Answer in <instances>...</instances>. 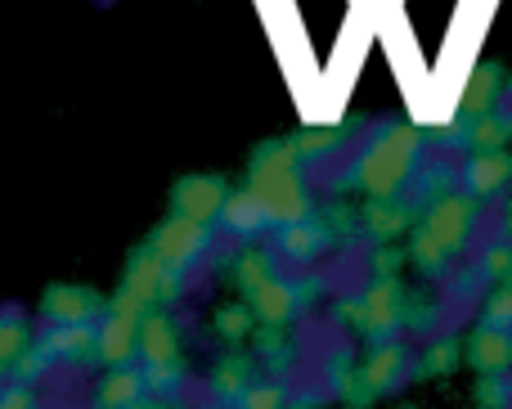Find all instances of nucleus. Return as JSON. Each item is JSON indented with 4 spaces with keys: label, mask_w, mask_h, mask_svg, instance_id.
<instances>
[{
    "label": "nucleus",
    "mask_w": 512,
    "mask_h": 409,
    "mask_svg": "<svg viewBox=\"0 0 512 409\" xmlns=\"http://www.w3.org/2000/svg\"><path fill=\"white\" fill-rule=\"evenodd\" d=\"M252 356L270 369L274 378H288V369L297 365V342L283 324H256L252 333Z\"/></svg>",
    "instance_id": "aec40b11"
},
{
    "label": "nucleus",
    "mask_w": 512,
    "mask_h": 409,
    "mask_svg": "<svg viewBox=\"0 0 512 409\" xmlns=\"http://www.w3.org/2000/svg\"><path fill=\"white\" fill-rule=\"evenodd\" d=\"M243 189H252L261 198L270 225H292L315 216V198H310L306 171H301V153L292 149V140H261L248 153V176H243Z\"/></svg>",
    "instance_id": "f257e3e1"
},
{
    "label": "nucleus",
    "mask_w": 512,
    "mask_h": 409,
    "mask_svg": "<svg viewBox=\"0 0 512 409\" xmlns=\"http://www.w3.org/2000/svg\"><path fill=\"white\" fill-rule=\"evenodd\" d=\"M292 284H297V297H301V311H306L310 302H319V297H324V275H301V279H292Z\"/></svg>",
    "instance_id": "f704fd0d"
},
{
    "label": "nucleus",
    "mask_w": 512,
    "mask_h": 409,
    "mask_svg": "<svg viewBox=\"0 0 512 409\" xmlns=\"http://www.w3.org/2000/svg\"><path fill=\"white\" fill-rule=\"evenodd\" d=\"M0 409H41L36 383H18V378H9V383L0 387Z\"/></svg>",
    "instance_id": "473e14b6"
},
{
    "label": "nucleus",
    "mask_w": 512,
    "mask_h": 409,
    "mask_svg": "<svg viewBox=\"0 0 512 409\" xmlns=\"http://www.w3.org/2000/svg\"><path fill=\"white\" fill-rule=\"evenodd\" d=\"M418 149H423V131L409 122H391L387 131H378L364 144V153L337 180V189H351L360 198H396L409 185V176H414Z\"/></svg>",
    "instance_id": "f03ea898"
},
{
    "label": "nucleus",
    "mask_w": 512,
    "mask_h": 409,
    "mask_svg": "<svg viewBox=\"0 0 512 409\" xmlns=\"http://www.w3.org/2000/svg\"><path fill=\"white\" fill-rule=\"evenodd\" d=\"M414 225V207L405 198H364L360 207V230L369 234L373 243H396L400 234Z\"/></svg>",
    "instance_id": "f3484780"
},
{
    "label": "nucleus",
    "mask_w": 512,
    "mask_h": 409,
    "mask_svg": "<svg viewBox=\"0 0 512 409\" xmlns=\"http://www.w3.org/2000/svg\"><path fill=\"white\" fill-rule=\"evenodd\" d=\"M454 365H459V342L441 338V342H432V347L423 351V360H418V374H423V378H441V374H450Z\"/></svg>",
    "instance_id": "c756f323"
},
{
    "label": "nucleus",
    "mask_w": 512,
    "mask_h": 409,
    "mask_svg": "<svg viewBox=\"0 0 512 409\" xmlns=\"http://www.w3.org/2000/svg\"><path fill=\"white\" fill-rule=\"evenodd\" d=\"M405 261H409V248H396V243H373V252H369L373 279H400Z\"/></svg>",
    "instance_id": "7c9ffc66"
},
{
    "label": "nucleus",
    "mask_w": 512,
    "mask_h": 409,
    "mask_svg": "<svg viewBox=\"0 0 512 409\" xmlns=\"http://www.w3.org/2000/svg\"><path fill=\"white\" fill-rule=\"evenodd\" d=\"M140 324H144V315L108 306V315L99 320V365L104 369L135 365L140 360Z\"/></svg>",
    "instance_id": "9d476101"
},
{
    "label": "nucleus",
    "mask_w": 512,
    "mask_h": 409,
    "mask_svg": "<svg viewBox=\"0 0 512 409\" xmlns=\"http://www.w3.org/2000/svg\"><path fill=\"white\" fill-rule=\"evenodd\" d=\"M234 189L225 185V176H216V171H189V176H180L176 185H171L167 203L176 216H189V221L198 225H216L225 212V203H230Z\"/></svg>",
    "instance_id": "0eeeda50"
},
{
    "label": "nucleus",
    "mask_w": 512,
    "mask_h": 409,
    "mask_svg": "<svg viewBox=\"0 0 512 409\" xmlns=\"http://www.w3.org/2000/svg\"><path fill=\"white\" fill-rule=\"evenodd\" d=\"M149 396V378L140 365H117L104 369V378L90 392V409H135Z\"/></svg>",
    "instance_id": "ddd939ff"
},
{
    "label": "nucleus",
    "mask_w": 512,
    "mask_h": 409,
    "mask_svg": "<svg viewBox=\"0 0 512 409\" xmlns=\"http://www.w3.org/2000/svg\"><path fill=\"white\" fill-rule=\"evenodd\" d=\"M221 225L225 230H234L239 239H256V234L270 225V216H265L261 198H256L252 189H234L230 203H225V212H221Z\"/></svg>",
    "instance_id": "5701e85b"
},
{
    "label": "nucleus",
    "mask_w": 512,
    "mask_h": 409,
    "mask_svg": "<svg viewBox=\"0 0 512 409\" xmlns=\"http://www.w3.org/2000/svg\"><path fill=\"white\" fill-rule=\"evenodd\" d=\"M45 324H99L108 315V297L90 284H72V279H59L41 293L36 302Z\"/></svg>",
    "instance_id": "6e6552de"
},
{
    "label": "nucleus",
    "mask_w": 512,
    "mask_h": 409,
    "mask_svg": "<svg viewBox=\"0 0 512 409\" xmlns=\"http://www.w3.org/2000/svg\"><path fill=\"white\" fill-rule=\"evenodd\" d=\"M499 90H504V72H499V63H477V72H472L468 90H463V117H486L490 108H495Z\"/></svg>",
    "instance_id": "a878e982"
},
{
    "label": "nucleus",
    "mask_w": 512,
    "mask_h": 409,
    "mask_svg": "<svg viewBox=\"0 0 512 409\" xmlns=\"http://www.w3.org/2000/svg\"><path fill=\"white\" fill-rule=\"evenodd\" d=\"M405 288L400 279H373L360 297H337L333 302V320L346 324L355 338L364 342H382L405 324Z\"/></svg>",
    "instance_id": "39448f33"
},
{
    "label": "nucleus",
    "mask_w": 512,
    "mask_h": 409,
    "mask_svg": "<svg viewBox=\"0 0 512 409\" xmlns=\"http://www.w3.org/2000/svg\"><path fill=\"white\" fill-rule=\"evenodd\" d=\"M472 230H477V194H445L436 198L423 212V221L414 225V239H409V261H414L423 275L445 270V261L459 257L468 248Z\"/></svg>",
    "instance_id": "7ed1b4c3"
},
{
    "label": "nucleus",
    "mask_w": 512,
    "mask_h": 409,
    "mask_svg": "<svg viewBox=\"0 0 512 409\" xmlns=\"http://www.w3.org/2000/svg\"><path fill=\"white\" fill-rule=\"evenodd\" d=\"M180 297H185V270L167 266V261L149 248V243H140V248H131V257H126L122 279H117L108 306H117V311H135V315H149V311H158V306H167V311H171Z\"/></svg>",
    "instance_id": "20e7f679"
},
{
    "label": "nucleus",
    "mask_w": 512,
    "mask_h": 409,
    "mask_svg": "<svg viewBox=\"0 0 512 409\" xmlns=\"http://www.w3.org/2000/svg\"><path fill=\"white\" fill-rule=\"evenodd\" d=\"M346 131H351L346 122H306L297 135H288V140H292V149L301 153V162H310V158H328L333 149H342Z\"/></svg>",
    "instance_id": "393cba45"
},
{
    "label": "nucleus",
    "mask_w": 512,
    "mask_h": 409,
    "mask_svg": "<svg viewBox=\"0 0 512 409\" xmlns=\"http://www.w3.org/2000/svg\"><path fill=\"white\" fill-rule=\"evenodd\" d=\"M212 409H225V405H212Z\"/></svg>",
    "instance_id": "4c0bfd02"
},
{
    "label": "nucleus",
    "mask_w": 512,
    "mask_h": 409,
    "mask_svg": "<svg viewBox=\"0 0 512 409\" xmlns=\"http://www.w3.org/2000/svg\"><path fill=\"white\" fill-rule=\"evenodd\" d=\"M50 369H54V351L45 347V338H41V333H36V338H32V347H27L23 356H18L14 378H18V383H41V378L50 374Z\"/></svg>",
    "instance_id": "cd10ccee"
},
{
    "label": "nucleus",
    "mask_w": 512,
    "mask_h": 409,
    "mask_svg": "<svg viewBox=\"0 0 512 409\" xmlns=\"http://www.w3.org/2000/svg\"><path fill=\"white\" fill-rule=\"evenodd\" d=\"M135 409H176V405H171V396H158V392H149V396H144V401L135 405Z\"/></svg>",
    "instance_id": "c9c22d12"
},
{
    "label": "nucleus",
    "mask_w": 512,
    "mask_h": 409,
    "mask_svg": "<svg viewBox=\"0 0 512 409\" xmlns=\"http://www.w3.org/2000/svg\"><path fill=\"white\" fill-rule=\"evenodd\" d=\"M32 338H36V333H32V324H27V315H18V311L0 315V387L14 378L18 356L32 347Z\"/></svg>",
    "instance_id": "b1692460"
},
{
    "label": "nucleus",
    "mask_w": 512,
    "mask_h": 409,
    "mask_svg": "<svg viewBox=\"0 0 512 409\" xmlns=\"http://www.w3.org/2000/svg\"><path fill=\"white\" fill-rule=\"evenodd\" d=\"M512 180V158L504 149L499 153H477V158L468 162V189L477 198H486V194H499Z\"/></svg>",
    "instance_id": "bb28decb"
},
{
    "label": "nucleus",
    "mask_w": 512,
    "mask_h": 409,
    "mask_svg": "<svg viewBox=\"0 0 512 409\" xmlns=\"http://www.w3.org/2000/svg\"><path fill=\"white\" fill-rule=\"evenodd\" d=\"M333 230L324 225V216H306V221H292V225H279V239H274V248H279V257L297 261V266H306V261H315L319 252L333 248Z\"/></svg>",
    "instance_id": "2eb2a0df"
},
{
    "label": "nucleus",
    "mask_w": 512,
    "mask_h": 409,
    "mask_svg": "<svg viewBox=\"0 0 512 409\" xmlns=\"http://www.w3.org/2000/svg\"><path fill=\"white\" fill-rule=\"evenodd\" d=\"M360 369L382 396L396 392L409 374V347L400 338H382V342H369V351L360 356Z\"/></svg>",
    "instance_id": "dca6fc26"
},
{
    "label": "nucleus",
    "mask_w": 512,
    "mask_h": 409,
    "mask_svg": "<svg viewBox=\"0 0 512 409\" xmlns=\"http://www.w3.org/2000/svg\"><path fill=\"white\" fill-rule=\"evenodd\" d=\"M328 383L337 387V401L346 409H373L378 405V387L364 378L360 360H351V351H337V356H328Z\"/></svg>",
    "instance_id": "a211bd4d"
},
{
    "label": "nucleus",
    "mask_w": 512,
    "mask_h": 409,
    "mask_svg": "<svg viewBox=\"0 0 512 409\" xmlns=\"http://www.w3.org/2000/svg\"><path fill=\"white\" fill-rule=\"evenodd\" d=\"M288 409H319V405H315V401H292Z\"/></svg>",
    "instance_id": "e433bc0d"
},
{
    "label": "nucleus",
    "mask_w": 512,
    "mask_h": 409,
    "mask_svg": "<svg viewBox=\"0 0 512 409\" xmlns=\"http://www.w3.org/2000/svg\"><path fill=\"white\" fill-rule=\"evenodd\" d=\"M149 243L153 252H158L167 266H180V270H189L198 257L207 252V243H212V225H198V221H189V216H176V212H167L158 225L149 230Z\"/></svg>",
    "instance_id": "1a4fd4ad"
},
{
    "label": "nucleus",
    "mask_w": 512,
    "mask_h": 409,
    "mask_svg": "<svg viewBox=\"0 0 512 409\" xmlns=\"http://www.w3.org/2000/svg\"><path fill=\"white\" fill-rule=\"evenodd\" d=\"M468 365L481 369V374H504L512 365V338L508 329H490V324H481L477 333L468 338Z\"/></svg>",
    "instance_id": "412c9836"
},
{
    "label": "nucleus",
    "mask_w": 512,
    "mask_h": 409,
    "mask_svg": "<svg viewBox=\"0 0 512 409\" xmlns=\"http://www.w3.org/2000/svg\"><path fill=\"white\" fill-rule=\"evenodd\" d=\"M248 306H252L256 324H283V329H288V324L301 315L297 284H292V279H279V275L265 279V284L248 297Z\"/></svg>",
    "instance_id": "6ab92c4d"
},
{
    "label": "nucleus",
    "mask_w": 512,
    "mask_h": 409,
    "mask_svg": "<svg viewBox=\"0 0 512 409\" xmlns=\"http://www.w3.org/2000/svg\"><path fill=\"white\" fill-rule=\"evenodd\" d=\"M256 365H261V360L243 347L221 351V356L212 360V369H207V392H212V401L216 405H239L243 392L256 383Z\"/></svg>",
    "instance_id": "9b49d317"
},
{
    "label": "nucleus",
    "mask_w": 512,
    "mask_h": 409,
    "mask_svg": "<svg viewBox=\"0 0 512 409\" xmlns=\"http://www.w3.org/2000/svg\"><path fill=\"white\" fill-rule=\"evenodd\" d=\"M288 387H283V378H256V383L243 392L239 409H288Z\"/></svg>",
    "instance_id": "c85d7f7f"
},
{
    "label": "nucleus",
    "mask_w": 512,
    "mask_h": 409,
    "mask_svg": "<svg viewBox=\"0 0 512 409\" xmlns=\"http://www.w3.org/2000/svg\"><path fill=\"white\" fill-rule=\"evenodd\" d=\"M140 369L149 378V392L171 396L185 383V342H180V324L167 306L144 315L140 324Z\"/></svg>",
    "instance_id": "423d86ee"
},
{
    "label": "nucleus",
    "mask_w": 512,
    "mask_h": 409,
    "mask_svg": "<svg viewBox=\"0 0 512 409\" xmlns=\"http://www.w3.org/2000/svg\"><path fill=\"white\" fill-rule=\"evenodd\" d=\"M405 324L409 329H432L436 324V302L432 297H405Z\"/></svg>",
    "instance_id": "72a5a7b5"
},
{
    "label": "nucleus",
    "mask_w": 512,
    "mask_h": 409,
    "mask_svg": "<svg viewBox=\"0 0 512 409\" xmlns=\"http://www.w3.org/2000/svg\"><path fill=\"white\" fill-rule=\"evenodd\" d=\"M212 333L225 342V347H243V342H252L256 315H252L248 297H230V302L216 306L212 311Z\"/></svg>",
    "instance_id": "4be33fe9"
},
{
    "label": "nucleus",
    "mask_w": 512,
    "mask_h": 409,
    "mask_svg": "<svg viewBox=\"0 0 512 409\" xmlns=\"http://www.w3.org/2000/svg\"><path fill=\"white\" fill-rule=\"evenodd\" d=\"M319 216H324V225L333 230V239H337V243H346L355 230H360V212H355V207H346V203H328V207H319Z\"/></svg>",
    "instance_id": "2f4dec72"
},
{
    "label": "nucleus",
    "mask_w": 512,
    "mask_h": 409,
    "mask_svg": "<svg viewBox=\"0 0 512 409\" xmlns=\"http://www.w3.org/2000/svg\"><path fill=\"white\" fill-rule=\"evenodd\" d=\"M41 338L54 351V365H72V369L99 365V324H50Z\"/></svg>",
    "instance_id": "f8f14e48"
},
{
    "label": "nucleus",
    "mask_w": 512,
    "mask_h": 409,
    "mask_svg": "<svg viewBox=\"0 0 512 409\" xmlns=\"http://www.w3.org/2000/svg\"><path fill=\"white\" fill-rule=\"evenodd\" d=\"M274 275H279V270H274V252L261 248V243H243V248H234L221 266V279L230 288H239V297H252L256 288Z\"/></svg>",
    "instance_id": "4468645a"
}]
</instances>
